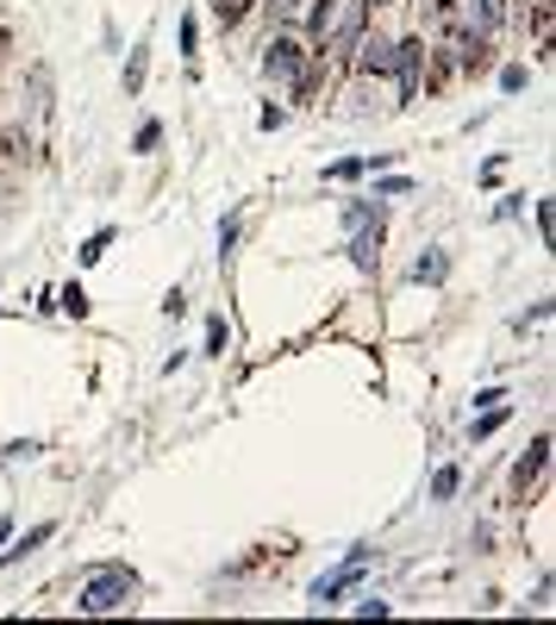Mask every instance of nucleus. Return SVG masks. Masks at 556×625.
Here are the masks:
<instances>
[{"label":"nucleus","mask_w":556,"mask_h":625,"mask_svg":"<svg viewBox=\"0 0 556 625\" xmlns=\"http://www.w3.org/2000/svg\"><path fill=\"white\" fill-rule=\"evenodd\" d=\"M138 594V575L132 569H100V575H88V588H81V613H119V606H132Z\"/></svg>","instance_id":"f257e3e1"},{"label":"nucleus","mask_w":556,"mask_h":625,"mask_svg":"<svg viewBox=\"0 0 556 625\" xmlns=\"http://www.w3.org/2000/svg\"><path fill=\"white\" fill-rule=\"evenodd\" d=\"M263 69H269L275 81H288V88H313V69L301 63V44H294V39H275V44H269Z\"/></svg>","instance_id":"f03ea898"},{"label":"nucleus","mask_w":556,"mask_h":625,"mask_svg":"<svg viewBox=\"0 0 556 625\" xmlns=\"http://www.w3.org/2000/svg\"><path fill=\"white\" fill-rule=\"evenodd\" d=\"M419 63H425V44H419V39L394 44V76H401V100L419 95Z\"/></svg>","instance_id":"7ed1b4c3"},{"label":"nucleus","mask_w":556,"mask_h":625,"mask_svg":"<svg viewBox=\"0 0 556 625\" xmlns=\"http://www.w3.org/2000/svg\"><path fill=\"white\" fill-rule=\"evenodd\" d=\"M357 69H363V76H388V69H394V44H388V39H363V44H357Z\"/></svg>","instance_id":"20e7f679"},{"label":"nucleus","mask_w":556,"mask_h":625,"mask_svg":"<svg viewBox=\"0 0 556 625\" xmlns=\"http://www.w3.org/2000/svg\"><path fill=\"white\" fill-rule=\"evenodd\" d=\"M345 226H350V232H382V207H369V200H350V207H345Z\"/></svg>","instance_id":"39448f33"},{"label":"nucleus","mask_w":556,"mask_h":625,"mask_svg":"<svg viewBox=\"0 0 556 625\" xmlns=\"http://www.w3.org/2000/svg\"><path fill=\"white\" fill-rule=\"evenodd\" d=\"M457 51H462V69H488V39H476V32H462L457 39Z\"/></svg>","instance_id":"423d86ee"},{"label":"nucleus","mask_w":556,"mask_h":625,"mask_svg":"<svg viewBox=\"0 0 556 625\" xmlns=\"http://www.w3.org/2000/svg\"><path fill=\"white\" fill-rule=\"evenodd\" d=\"M350 582H357V569H338V575H326V582L313 588V601H319V606H331V601H338V594H345Z\"/></svg>","instance_id":"0eeeda50"},{"label":"nucleus","mask_w":556,"mask_h":625,"mask_svg":"<svg viewBox=\"0 0 556 625\" xmlns=\"http://www.w3.org/2000/svg\"><path fill=\"white\" fill-rule=\"evenodd\" d=\"M500 20H506V0H476V25H481V39H488V32H500Z\"/></svg>","instance_id":"6e6552de"},{"label":"nucleus","mask_w":556,"mask_h":625,"mask_svg":"<svg viewBox=\"0 0 556 625\" xmlns=\"http://www.w3.org/2000/svg\"><path fill=\"white\" fill-rule=\"evenodd\" d=\"M444 275H450V256H419V263H413V282H444Z\"/></svg>","instance_id":"1a4fd4ad"},{"label":"nucleus","mask_w":556,"mask_h":625,"mask_svg":"<svg viewBox=\"0 0 556 625\" xmlns=\"http://www.w3.org/2000/svg\"><path fill=\"white\" fill-rule=\"evenodd\" d=\"M544 450H550V438H537V445H532V457H525V463L513 469V482H519V489H525V482H532L537 469H544Z\"/></svg>","instance_id":"9d476101"},{"label":"nucleus","mask_w":556,"mask_h":625,"mask_svg":"<svg viewBox=\"0 0 556 625\" xmlns=\"http://www.w3.org/2000/svg\"><path fill=\"white\" fill-rule=\"evenodd\" d=\"M244 13H250V0H212V20L219 25H238Z\"/></svg>","instance_id":"9b49d317"},{"label":"nucleus","mask_w":556,"mask_h":625,"mask_svg":"<svg viewBox=\"0 0 556 625\" xmlns=\"http://www.w3.org/2000/svg\"><path fill=\"white\" fill-rule=\"evenodd\" d=\"M457 482H462L457 469H438V475H432V494H438V501H450V494H457Z\"/></svg>","instance_id":"f8f14e48"},{"label":"nucleus","mask_w":556,"mask_h":625,"mask_svg":"<svg viewBox=\"0 0 556 625\" xmlns=\"http://www.w3.org/2000/svg\"><path fill=\"white\" fill-rule=\"evenodd\" d=\"M107 244H113V232H95V238H88V251H81V263H100V256H107Z\"/></svg>","instance_id":"ddd939ff"},{"label":"nucleus","mask_w":556,"mask_h":625,"mask_svg":"<svg viewBox=\"0 0 556 625\" xmlns=\"http://www.w3.org/2000/svg\"><path fill=\"white\" fill-rule=\"evenodd\" d=\"M63 312H76V319H81V312H88V294H81V288H63Z\"/></svg>","instance_id":"4468645a"},{"label":"nucleus","mask_w":556,"mask_h":625,"mask_svg":"<svg viewBox=\"0 0 556 625\" xmlns=\"http://www.w3.org/2000/svg\"><path fill=\"white\" fill-rule=\"evenodd\" d=\"M207 351H226V319H207Z\"/></svg>","instance_id":"2eb2a0df"},{"label":"nucleus","mask_w":556,"mask_h":625,"mask_svg":"<svg viewBox=\"0 0 556 625\" xmlns=\"http://www.w3.org/2000/svg\"><path fill=\"white\" fill-rule=\"evenodd\" d=\"M313 32H319V39L331 32V0H319V7H313Z\"/></svg>","instance_id":"dca6fc26"},{"label":"nucleus","mask_w":556,"mask_h":625,"mask_svg":"<svg viewBox=\"0 0 556 625\" xmlns=\"http://www.w3.org/2000/svg\"><path fill=\"white\" fill-rule=\"evenodd\" d=\"M7 538H13V519H0V545H7Z\"/></svg>","instance_id":"f3484780"}]
</instances>
